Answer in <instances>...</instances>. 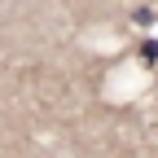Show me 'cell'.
<instances>
[]
</instances>
